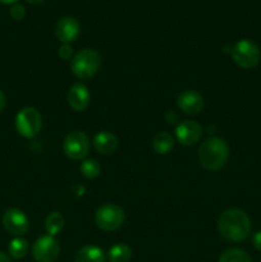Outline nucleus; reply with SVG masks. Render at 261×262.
<instances>
[{"mask_svg": "<svg viewBox=\"0 0 261 262\" xmlns=\"http://www.w3.org/2000/svg\"><path fill=\"white\" fill-rule=\"evenodd\" d=\"M220 235L229 242H242L251 233V220L243 210L228 209L217 222Z\"/></svg>", "mask_w": 261, "mask_h": 262, "instance_id": "1", "label": "nucleus"}, {"mask_svg": "<svg viewBox=\"0 0 261 262\" xmlns=\"http://www.w3.org/2000/svg\"><path fill=\"white\" fill-rule=\"evenodd\" d=\"M229 155L227 142L219 137H210L199 148V161L206 170H219L225 165Z\"/></svg>", "mask_w": 261, "mask_h": 262, "instance_id": "2", "label": "nucleus"}, {"mask_svg": "<svg viewBox=\"0 0 261 262\" xmlns=\"http://www.w3.org/2000/svg\"><path fill=\"white\" fill-rule=\"evenodd\" d=\"M101 64V56L94 49H82L71 60V69L79 79H89L97 73Z\"/></svg>", "mask_w": 261, "mask_h": 262, "instance_id": "3", "label": "nucleus"}, {"mask_svg": "<svg viewBox=\"0 0 261 262\" xmlns=\"http://www.w3.org/2000/svg\"><path fill=\"white\" fill-rule=\"evenodd\" d=\"M125 219L124 210L115 204H105L96 210L95 222L100 229L105 232H114L119 229Z\"/></svg>", "mask_w": 261, "mask_h": 262, "instance_id": "4", "label": "nucleus"}, {"mask_svg": "<svg viewBox=\"0 0 261 262\" xmlns=\"http://www.w3.org/2000/svg\"><path fill=\"white\" fill-rule=\"evenodd\" d=\"M42 118L35 107H23L15 117V129L26 138H33L40 133Z\"/></svg>", "mask_w": 261, "mask_h": 262, "instance_id": "5", "label": "nucleus"}, {"mask_svg": "<svg viewBox=\"0 0 261 262\" xmlns=\"http://www.w3.org/2000/svg\"><path fill=\"white\" fill-rule=\"evenodd\" d=\"M232 58L241 68L251 69L258 64L261 53L258 46L250 40H241L233 46Z\"/></svg>", "mask_w": 261, "mask_h": 262, "instance_id": "6", "label": "nucleus"}, {"mask_svg": "<svg viewBox=\"0 0 261 262\" xmlns=\"http://www.w3.org/2000/svg\"><path fill=\"white\" fill-rule=\"evenodd\" d=\"M63 150L71 160H83L90 151L89 138L82 130H73L64 138Z\"/></svg>", "mask_w": 261, "mask_h": 262, "instance_id": "7", "label": "nucleus"}, {"mask_svg": "<svg viewBox=\"0 0 261 262\" xmlns=\"http://www.w3.org/2000/svg\"><path fill=\"white\" fill-rule=\"evenodd\" d=\"M60 245L53 235H42L35 242L32 256L37 262H54L59 257Z\"/></svg>", "mask_w": 261, "mask_h": 262, "instance_id": "8", "label": "nucleus"}, {"mask_svg": "<svg viewBox=\"0 0 261 262\" xmlns=\"http://www.w3.org/2000/svg\"><path fill=\"white\" fill-rule=\"evenodd\" d=\"M3 225L13 235H22L27 233L30 222L23 211L18 209H9L3 215Z\"/></svg>", "mask_w": 261, "mask_h": 262, "instance_id": "9", "label": "nucleus"}, {"mask_svg": "<svg viewBox=\"0 0 261 262\" xmlns=\"http://www.w3.org/2000/svg\"><path fill=\"white\" fill-rule=\"evenodd\" d=\"M202 136L201 125L193 120H183L176 128V137L179 143L192 146L200 141Z\"/></svg>", "mask_w": 261, "mask_h": 262, "instance_id": "10", "label": "nucleus"}, {"mask_svg": "<svg viewBox=\"0 0 261 262\" xmlns=\"http://www.w3.org/2000/svg\"><path fill=\"white\" fill-rule=\"evenodd\" d=\"M178 107L188 115H196L204 109V97L194 90H186L179 94L177 100Z\"/></svg>", "mask_w": 261, "mask_h": 262, "instance_id": "11", "label": "nucleus"}, {"mask_svg": "<svg viewBox=\"0 0 261 262\" xmlns=\"http://www.w3.org/2000/svg\"><path fill=\"white\" fill-rule=\"evenodd\" d=\"M81 32L79 22L73 17H63L56 22L55 35L63 43H69L76 40Z\"/></svg>", "mask_w": 261, "mask_h": 262, "instance_id": "12", "label": "nucleus"}, {"mask_svg": "<svg viewBox=\"0 0 261 262\" xmlns=\"http://www.w3.org/2000/svg\"><path fill=\"white\" fill-rule=\"evenodd\" d=\"M90 100H91V95L83 83L78 82L69 89L68 104L74 112H83L89 106Z\"/></svg>", "mask_w": 261, "mask_h": 262, "instance_id": "13", "label": "nucleus"}, {"mask_svg": "<svg viewBox=\"0 0 261 262\" xmlns=\"http://www.w3.org/2000/svg\"><path fill=\"white\" fill-rule=\"evenodd\" d=\"M94 146L97 152L102 155H110L118 148V138L112 132L102 130L94 137Z\"/></svg>", "mask_w": 261, "mask_h": 262, "instance_id": "14", "label": "nucleus"}, {"mask_svg": "<svg viewBox=\"0 0 261 262\" xmlns=\"http://www.w3.org/2000/svg\"><path fill=\"white\" fill-rule=\"evenodd\" d=\"M106 255L104 251L97 246H84L81 250L77 251L74 262H105Z\"/></svg>", "mask_w": 261, "mask_h": 262, "instance_id": "15", "label": "nucleus"}, {"mask_svg": "<svg viewBox=\"0 0 261 262\" xmlns=\"http://www.w3.org/2000/svg\"><path fill=\"white\" fill-rule=\"evenodd\" d=\"M174 147V140L170 133L168 132H159L154 137L153 148L159 155H166L170 152Z\"/></svg>", "mask_w": 261, "mask_h": 262, "instance_id": "16", "label": "nucleus"}, {"mask_svg": "<svg viewBox=\"0 0 261 262\" xmlns=\"http://www.w3.org/2000/svg\"><path fill=\"white\" fill-rule=\"evenodd\" d=\"M107 258L110 262H129L132 258V250L124 243H117L110 247Z\"/></svg>", "mask_w": 261, "mask_h": 262, "instance_id": "17", "label": "nucleus"}, {"mask_svg": "<svg viewBox=\"0 0 261 262\" xmlns=\"http://www.w3.org/2000/svg\"><path fill=\"white\" fill-rule=\"evenodd\" d=\"M64 228V217L60 212L53 211L46 216L45 229L49 235H56Z\"/></svg>", "mask_w": 261, "mask_h": 262, "instance_id": "18", "label": "nucleus"}, {"mask_svg": "<svg viewBox=\"0 0 261 262\" xmlns=\"http://www.w3.org/2000/svg\"><path fill=\"white\" fill-rule=\"evenodd\" d=\"M28 248H30V246H28L27 241L23 239V238H14V239L10 241L8 250H9L10 257H13L14 260H22L27 256Z\"/></svg>", "mask_w": 261, "mask_h": 262, "instance_id": "19", "label": "nucleus"}, {"mask_svg": "<svg viewBox=\"0 0 261 262\" xmlns=\"http://www.w3.org/2000/svg\"><path fill=\"white\" fill-rule=\"evenodd\" d=\"M219 262H252L251 256L240 248H229L220 255Z\"/></svg>", "mask_w": 261, "mask_h": 262, "instance_id": "20", "label": "nucleus"}, {"mask_svg": "<svg viewBox=\"0 0 261 262\" xmlns=\"http://www.w3.org/2000/svg\"><path fill=\"white\" fill-rule=\"evenodd\" d=\"M79 170H81V174L86 179H94L100 174L101 166H100V164L95 159H86V160L81 163Z\"/></svg>", "mask_w": 261, "mask_h": 262, "instance_id": "21", "label": "nucleus"}, {"mask_svg": "<svg viewBox=\"0 0 261 262\" xmlns=\"http://www.w3.org/2000/svg\"><path fill=\"white\" fill-rule=\"evenodd\" d=\"M58 55L60 56L63 60H72L73 59V48L69 43H63L60 48L58 49Z\"/></svg>", "mask_w": 261, "mask_h": 262, "instance_id": "22", "label": "nucleus"}, {"mask_svg": "<svg viewBox=\"0 0 261 262\" xmlns=\"http://www.w3.org/2000/svg\"><path fill=\"white\" fill-rule=\"evenodd\" d=\"M10 15L13 19L22 20L26 15V8L20 4H13V7L10 8Z\"/></svg>", "mask_w": 261, "mask_h": 262, "instance_id": "23", "label": "nucleus"}, {"mask_svg": "<svg viewBox=\"0 0 261 262\" xmlns=\"http://www.w3.org/2000/svg\"><path fill=\"white\" fill-rule=\"evenodd\" d=\"M252 243L255 246V248L261 252V232H257L252 238Z\"/></svg>", "mask_w": 261, "mask_h": 262, "instance_id": "24", "label": "nucleus"}, {"mask_svg": "<svg viewBox=\"0 0 261 262\" xmlns=\"http://www.w3.org/2000/svg\"><path fill=\"white\" fill-rule=\"evenodd\" d=\"M4 107H5V95L3 94V91L0 90V113L3 112Z\"/></svg>", "mask_w": 261, "mask_h": 262, "instance_id": "25", "label": "nucleus"}, {"mask_svg": "<svg viewBox=\"0 0 261 262\" xmlns=\"http://www.w3.org/2000/svg\"><path fill=\"white\" fill-rule=\"evenodd\" d=\"M0 262H10L9 256L5 255L4 252H0Z\"/></svg>", "mask_w": 261, "mask_h": 262, "instance_id": "26", "label": "nucleus"}, {"mask_svg": "<svg viewBox=\"0 0 261 262\" xmlns=\"http://www.w3.org/2000/svg\"><path fill=\"white\" fill-rule=\"evenodd\" d=\"M18 0H0V3L2 4H15Z\"/></svg>", "mask_w": 261, "mask_h": 262, "instance_id": "27", "label": "nucleus"}, {"mask_svg": "<svg viewBox=\"0 0 261 262\" xmlns=\"http://www.w3.org/2000/svg\"><path fill=\"white\" fill-rule=\"evenodd\" d=\"M26 2L28 3V4H40V3H42L44 0H26Z\"/></svg>", "mask_w": 261, "mask_h": 262, "instance_id": "28", "label": "nucleus"}]
</instances>
